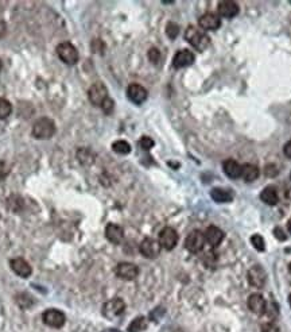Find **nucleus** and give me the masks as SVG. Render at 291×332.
Instances as JSON below:
<instances>
[{
    "instance_id": "obj_11",
    "label": "nucleus",
    "mask_w": 291,
    "mask_h": 332,
    "mask_svg": "<svg viewBox=\"0 0 291 332\" xmlns=\"http://www.w3.org/2000/svg\"><path fill=\"white\" fill-rule=\"evenodd\" d=\"M248 282L252 285L254 288H263L267 281V273L264 272L262 266H254L251 267L247 274Z\"/></svg>"
},
{
    "instance_id": "obj_34",
    "label": "nucleus",
    "mask_w": 291,
    "mask_h": 332,
    "mask_svg": "<svg viewBox=\"0 0 291 332\" xmlns=\"http://www.w3.org/2000/svg\"><path fill=\"white\" fill-rule=\"evenodd\" d=\"M274 234H275V236H277V239L279 240H286V235H284V233L282 231V230L278 227V229L274 230Z\"/></svg>"
},
{
    "instance_id": "obj_7",
    "label": "nucleus",
    "mask_w": 291,
    "mask_h": 332,
    "mask_svg": "<svg viewBox=\"0 0 291 332\" xmlns=\"http://www.w3.org/2000/svg\"><path fill=\"white\" fill-rule=\"evenodd\" d=\"M178 233L171 227H165V229L159 233L158 242L161 244V247L165 250H173L178 243Z\"/></svg>"
},
{
    "instance_id": "obj_3",
    "label": "nucleus",
    "mask_w": 291,
    "mask_h": 332,
    "mask_svg": "<svg viewBox=\"0 0 291 332\" xmlns=\"http://www.w3.org/2000/svg\"><path fill=\"white\" fill-rule=\"evenodd\" d=\"M57 54L59 59L66 65H76L78 63V52L76 46L70 42H62L57 46Z\"/></svg>"
},
{
    "instance_id": "obj_40",
    "label": "nucleus",
    "mask_w": 291,
    "mask_h": 332,
    "mask_svg": "<svg viewBox=\"0 0 291 332\" xmlns=\"http://www.w3.org/2000/svg\"><path fill=\"white\" fill-rule=\"evenodd\" d=\"M0 69H2V61H0Z\"/></svg>"
},
{
    "instance_id": "obj_23",
    "label": "nucleus",
    "mask_w": 291,
    "mask_h": 332,
    "mask_svg": "<svg viewBox=\"0 0 291 332\" xmlns=\"http://www.w3.org/2000/svg\"><path fill=\"white\" fill-rule=\"evenodd\" d=\"M210 196L216 203H229L233 200V195L231 191H225L221 188H214L210 191Z\"/></svg>"
},
{
    "instance_id": "obj_21",
    "label": "nucleus",
    "mask_w": 291,
    "mask_h": 332,
    "mask_svg": "<svg viewBox=\"0 0 291 332\" xmlns=\"http://www.w3.org/2000/svg\"><path fill=\"white\" fill-rule=\"evenodd\" d=\"M260 199L267 205H277L278 201H279V196H278L277 189L274 188V186H267L260 193Z\"/></svg>"
},
{
    "instance_id": "obj_5",
    "label": "nucleus",
    "mask_w": 291,
    "mask_h": 332,
    "mask_svg": "<svg viewBox=\"0 0 291 332\" xmlns=\"http://www.w3.org/2000/svg\"><path fill=\"white\" fill-rule=\"evenodd\" d=\"M125 310V303L122 299H112L103 305V315L107 319L120 318Z\"/></svg>"
},
{
    "instance_id": "obj_4",
    "label": "nucleus",
    "mask_w": 291,
    "mask_h": 332,
    "mask_svg": "<svg viewBox=\"0 0 291 332\" xmlns=\"http://www.w3.org/2000/svg\"><path fill=\"white\" fill-rule=\"evenodd\" d=\"M89 101L96 106V107H101L103 103L108 99V89L103 82H95V84L89 88L88 91Z\"/></svg>"
},
{
    "instance_id": "obj_16",
    "label": "nucleus",
    "mask_w": 291,
    "mask_h": 332,
    "mask_svg": "<svg viewBox=\"0 0 291 332\" xmlns=\"http://www.w3.org/2000/svg\"><path fill=\"white\" fill-rule=\"evenodd\" d=\"M193 63H194V54L190 50H180L173 58V67L177 69L190 67Z\"/></svg>"
},
{
    "instance_id": "obj_35",
    "label": "nucleus",
    "mask_w": 291,
    "mask_h": 332,
    "mask_svg": "<svg viewBox=\"0 0 291 332\" xmlns=\"http://www.w3.org/2000/svg\"><path fill=\"white\" fill-rule=\"evenodd\" d=\"M283 153H284V155H286V157H287V158H290V159H291V140H288L287 143L284 144Z\"/></svg>"
},
{
    "instance_id": "obj_22",
    "label": "nucleus",
    "mask_w": 291,
    "mask_h": 332,
    "mask_svg": "<svg viewBox=\"0 0 291 332\" xmlns=\"http://www.w3.org/2000/svg\"><path fill=\"white\" fill-rule=\"evenodd\" d=\"M259 173L260 172H259L258 166L252 165V163H244V165H241V177L247 181V182H252V181L256 180L259 177Z\"/></svg>"
},
{
    "instance_id": "obj_39",
    "label": "nucleus",
    "mask_w": 291,
    "mask_h": 332,
    "mask_svg": "<svg viewBox=\"0 0 291 332\" xmlns=\"http://www.w3.org/2000/svg\"><path fill=\"white\" fill-rule=\"evenodd\" d=\"M288 269H290V273H291V263H290V266H288Z\"/></svg>"
},
{
    "instance_id": "obj_25",
    "label": "nucleus",
    "mask_w": 291,
    "mask_h": 332,
    "mask_svg": "<svg viewBox=\"0 0 291 332\" xmlns=\"http://www.w3.org/2000/svg\"><path fill=\"white\" fill-rule=\"evenodd\" d=\"M12 112V106L8 100L0 97V120L8 118Z\"/></svg>"
},
{
    "instance_id": "obj_19",
    "label": "nucleus",
    "mask_w": 291,
    "mask_h": 332,
    "mask_svg": "<svg viewBox=\"0 0 291 332\" xmlns=\"http://www.w3.org/2000/svg\"><path fill=\"white\" fill-rule=\"evenodd\" d=\"M217 11L222 18H235L236 15L239 14V6L232 0H224V2L218 3Z\"/></svg>"
},
{
    "instance_id": "obj_20",
    "label": "nucleus",
    "mask_w": 291,
    "mask_h": 332,
    "mask_svg": "<svg viewBox=\"0 0 291 332\" xmlns=\"http://www.w3.org/2000/svg\"><path fill=\"white\" fill-rule=\"evenodd\" d=\"M222 170H224L225 176H228L232 180L241 177V165L235 159H225L222 162Z\"/></svg>"
},
{
    "instance_id": "obj_10",
    "label": "nucleus",
    "mask_w": 291,
    "mask_h": 332,
    "mask_svg": "<svg viewBox=\"0 0 291 332\" xmlns=\"http://www.w3.org/2000/svg\"><path fill=\"white\" fill-rule=\"evenodd\" d=\"M115 273L119 278L125 281H132L135 280L139 274V267L137 265H133L131 262H120L116 269H115Z\"/></svg>"
},
{
    "instance_id": "obj_36",
    "label": "nucleus",
    "mask_w": 291,
    "mask_h": 332,
    "mask_svg": "<svg viewBox=\"0 0 291 332\" xmlns=\"http://www.w3.org/2000/svg\"><path fill=\"white\" fill-rule=\"evenodd\" d=\"M4 33H6V25H4L3 20H0V38L3 37Z\"/></svg>"
},
{
    "instance_id": "obj_24",
    "label": "nucleus",
    "mask_w": 291,
    "mask_h": 332,
    "mask_svg": "<svg viewBox=\"0 0 291 332\" xmlns=\"http://www.w3.org/2000/svg\"><path fill=\"white\" fill-rule=\"evenodd\" d=\"M147 328V319L139 316L128 325V332H142Z\"/></svg>"
},
{
    "instance_id": "obj_9",
    "label": "nucleus",
    "mask_w": 291,
    "mask_h": 332,
    "mask_svg": "<svg viewBox=\"0 0 291 332\" xmlns=\"http://www.w3.org/2000/svg\"><path fill=\"white\" fill-rule=\"evenodd\" d=\"M161 244H159L158 240L151 239V238H146V239L140 243L139 251L140 254L146 257V258L154 259L156 258L159 254H161Z\"/></svg>"
},
{
    "instance_id": "obj_1",
    "label": "nucleus",
    "mask_w": 291,
    "mask_h": 332,
    "mask_svg": "<svg viewBox=\"0 0 291 332\" xmlns=\"http://www.w3.org/2000/svg\"><path fill=\"white\" fill-rule=\"evenodd\" d=\"M185 38L189 44L192 45L193 48L197 49L198 52H204L205 49L209 46L210 39L207 35V33H204L203 30L197 29L194 26H189L185 31Z\"/></svg>"
},
{
    "instance_id": "obj_14",
    "label": "nucleus",
    "mask_w": 291,
    "mask_h": 332,
    "mask_svg": "<svg viewBox=\"0 0 291 332\" xmlns=\"http://www.w3.org/2000/svg\"><path fill=\"white\" fill-rule=\"evenodd\" d=\"M10 266H11L12 272H14L16 276L22 277V278H27V277L31 276L33 273V269L31 266L29 265L26 259L23 258H12L10 261Z\"/></svg>"
},
{
    "instance_id": "obj_8",
    "label": "nucleus",
    "mask_w": 291,
    "mask_h": 332,
    "mask_svg": "<svg viewBox=\"0 0 291 332\" xmlns=\"http://www.w3.org/2000/svg\"><path fill=\"white\" fill-rule=\"evenodd\" d=\"M42 320L48 327H52V328H62L65 321H66V318L65 315L58 309H46L42 315Z\"/></svg>"
},
{
    "instance_id": "obj_38",
    "label": "nucleus",
    "mask_w": 291,
    "mask_h": 332,
    "mask_svg": "<svg viewBox=\"0 0 291 332\" xmlns=\"http://www.w3.org/2000/svg\"><path fill=\"white\" fill-rule=\"evenodd\" d=\"M288 303H290V306H291V295L288 296Z\"/></svg>"
},
{
    "instance_id": "obj_37",
    "label": "nucleus",
    "mask_w": 291,
    "mask_h": 332,
    "mask_svg": "<svg viewBox=\"0 0 291 332\" xmlns=\"http://www.w3.org/2000/svg\"><path fill=\"white\" fill-rule=\"evenodd\" d=\"M287 229H288V233L291 234V219L288 220V223H287Z\"/></svg>"
},
{
    "instance_id": "obj_29",
    "label": "nucleus",
    "mask_w": 291,
    "mask_h": 332,
    "mask_svg": "<svg viewBox=\"0 0 291 332\" xmlns=\"http://www.w3.org/2000/svg\"><path fill=\"white\" fill-rule=\"evenodd\" d=\"M139 144H140V148L143 149V150H150V149L154 146V140L148 137H142L139 140Z\"/></svg>"
},
{
    "instance_id": "obj_2",
    "label": "nucleus",
    "mask_w": 291,
    "mask_h": 332,
    "mask_svg": "<svg viewBox=\"0 0 291 332\" xmlns=\"http://www.w3.org/2000/svg\"><path fill=\"white\" fill-rule=\"evenodd\" d=\"M56 130L57 129L54 120L49 118H41L38 119L37 122L33 125L31 134L37 139H49V138H52L56 134Z\"/></svg>"
},
{
    "instance_id": "obj_42",
    "label": "nucleus",
    "mask_w": 291,
    "mask_h": 332,
    "mask_svg": "<svg viewBox=\"0 0 291 332\" xmlns=\"http://www.w3.org/2000/svg\"><path fill=\"white\" fill-rule=\"evenodd\" d=\"M177 332H181V331H177Z\"/></svg>"
},
{
    "instance_id": "obj_13",
    "label": "nucleus",
    "mask_w": 291,
    "mask_h": 332,
    "mask_svg": "<svg viewBox=\"0 0 291 332\" xmlns=\"http://www.w3.org/2000/svg\"><path fill=\"white\" fill-rule=\"evenodd\" d=\"M127 96H128V99L132 101V103L135 104H142L146 101V99H147L148 93L147 91H146V88H143L142 85L139 84H131L127 88Z\"/></svg>"
},
{
    "instance_id": "obj_32",
    "label": "nucleus",
    "mask_w": 291,
    "mask_h": 332,
    "mask_svg": "<svg viewBox=\"0 0 291 332\" xmlns=\"http://www.w3.org/2000/svg\"><path fill=\"white\" fill-rule=\"evenodd\" d=\"M114 107H115L114 100L109 99V97H108V99L103 103V106H101V108H103V111L105 112V114H111L112 111H114Z\"/></svg>"
},
{
    "instance_id": "obj_31",
    "label": "nucleus",
    "mask_w": 291,
    "mask_h": 332,
    "mask_svg": "<svg viewBox=\"0 0 291 332\" xmlns=\"http://www.w3.org/2000/svg\"><path fill=\"white\" fill-rule=\"evenodd\" d=\"M262 332H280L279 327L273 321H268L262 325Z\"/></svg>"
},
{
    "instance_id": "obj_26",
    "label": "nucleus",
    "mask_w": 291,
    "mask_h": 332,
    "mask_svg": "<svg viewBox=\"0 0 291 332\" xmlns=\"http://www.w3.org/2000/svg\"><path fill=\"white\" fill-rule=\"evenodd\" d=\"M112 149H114V152L118 153V154H128V153H131V146H129L128 142H125V140H116V142L112 144Z\"/></svg>"
},
{
    "instance_id": "obj_15",
    "label": "nucleus",
    "mask_w": 291,
    "mask_h": 332,
    "mask_svg": "<svg viewBox=\"0 0 291 332\" xmlns=\"http://www.w3.org/2000/svg\"><path fill=\"white\" fill-rule=\"evenodd\" d=\"M198 25L203 30H217L218 27L221 26V20L220 16L213 12H207L199 16Z\"/></svg>"
},
{
    "instance_id": "obj_12",
    "label": "nucleus",
    "mask_w": 291,
    "mask_h": 332,
    "mask_svg": "<svg viewBox=\"0 0 291 332\" xmlns=\"http://www.w3.org/2000/svg\"><path fill=\"white\" fill-rule=\"evenodd\" d=\"M248 308L252 314L255 315H263L267 310V303H265L264 297H263L260 293H252V295L248 297Z\"/></svg>"
},
{
    "instance_id": "obj_30",
    "label": "nucleus",
    "mask_w": 291,
    "mask_h": 332,
    "mask_svg": "<svg viewBox=\"0 0 291 332\" xmlns=\"http://www.w3.org/2000/svg\"><path fill=\"white\" fill-rule=\"evenodd\" d=\"M148 58L151 61L152 64H158L159 59H161V53L156 48L150 49V52H148Z\"/></svg>"
},
{
    "instance_id": "obj_6",
    "label": "nucleus",
    "mask_w": 291,
    "mask_h": 332,
    "mask_svg": "<svg viewBox=\"0 0 291 332\" xmlns=\"http://www.w3.org/2000/svg\"><path fill=\"white\" fill-rule=\"evenodd\" d=\"M205 235L204 233H201L199 230H194L192 233L189 234L186 240H185V247L188 248V251L193 253V254H197L199 251L203 250L204 246H205Z\"/></svg>"
},
{
    "instance_id": "obj_18",
    "label": "nucleus",
    "mask_w": 291,
    "mask_h": 332,
    "mask_svg": "<svg viewBox=\"0 0 291 332\" xmlns=\"http://www.w3.org/2000/svg\"><path fill=\"white\" fill-rule=\"evenodd\" d=\"M204 235H205V240H207L212 247H217L218 244L224 240L225 234L222 233V230H220L218 227L210 225V227H208L207 231L204 233Z\"/></svg>"
},
{
    "instance_id": "obj_41",
    "label": "nucleus",
    "mask_w": 291,
    "mask_h": 332,
    "mask_svg": "<svg viewBox=\"0 0 291 332\" xmlns=\"http://www.w3.org/2000/svg\"><path fill=\"white\" fill-rule=\"evenodd\" d=\"M290 178H291V174H290Z\"/></svg>"
},
{
    "instance_id": "obj_27",
    "label": "nucleus",
    "mask_w": 291,
    "mask_h": 332,
    "mask_svg": "<svg viewBox=\"0 0 291 332\" xmlns=\"http://www.w3.org/2000/svg\"><path fill=\"white\" fill-rule=\"evenodd\" d=\"M251 243L258 251H264L265 250V242L260 235H252L251 236Z\"/></svg>"
},
{
    "instance_id": "obj_17",
    "label": "nucleus",
    "mask_w": 291,
    "mask_h": 332,
    "mask_svg": "<svg viewBox=\"0 0 291 332\" xmlns=\"http://www.w3.org/2000/svg\"><path fill=\"white\" fill-rule=\"evenodd\" d=\"M105 238H107L111 243L114 244H120L124 239V230L118 224L109 223L105 227Z\"/></svg>"
},
{
    "instance_id": "obj_33",
    "label": "nucleus",
    "mask_w": 291,
    "mask_h": 332,
    "mask_svg": "<svg viewBox=\"0 0 291 332\" xmlns=\"http://www.w3.org/2000/svg\"><path fill=\"white\" fill-rule=\"evenodd\" d=\"M10 173V169L8 166L4 162H0V181H3L4 178L7 177V174Z\"/></svg>"
},
{
    "instance_id": "obj_28",
    "label": "nucleus",
    "mask_w": 291,
    "mask_h": 332,
    "mask_svg": "<svg viewBox=\"0 0 291 332\" xmlns=\"http://www.w3.org/2000/svg\"><path fill=\"white\" fill-rule=\"evenodd\" d=\"M178 33H180V26H178L177 23L170 22L166 27L167 37H169L170 39H174V38H177Z\"/></svg>"
}]
</instances>
